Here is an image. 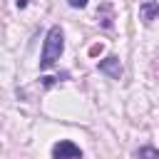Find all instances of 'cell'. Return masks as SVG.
Listing matches in <instances>:
<instances>
[{
	"instance_id": "6da1fadb",
	"label": "cell",
	"mask_w": 159,
	"mask_h": 159,
	"mask_svg": "<svg viewBox=\"0 0 159 159\" xmlns=\"http://www.w3.org/2000/svg\"><path fill=\"white\" fill-rule=\"evenodd\" d=\"M65 52V32L60 25H52L45 35V45H42V55H40V70H50L57 65V60Z\"/></svg>"
},
{
	"instance_id": "7a4b0ae2",
	"label": "cell",
	"mask_w": 159,
	"mask_h": 159,
	"mask_svg": "<svg viewBox=\"0 0 159 159\" xmlns=\"http://www.w3.org/2000/svg\"><path fill=\"white\" fill-rule=\"evenodd\" d=\"M52 159H82V149L70 139H60L52 147Z\"/></svg>"
},
{
	"instance_id": "3957f363",
	"label": "cell",
	"mask_w": 159,
	"mask_h": 159,
	"mask_svg": "<svg viewBox=\"0 0 159 159\" xmlns=\"http://www.w3.org/2000/svg\"><path fill=\"white\" fill-rule=\"evenodd\" d=\"M97 70H99L102 75L112 77V80H119V77H122V62H119V57H114V55L99 60V62H97Z\"/></svg>"
},
{
	"instance_id": "277c9868",
	"label": "cell",
	"mask_w": 159,
	"mask_h": 159,
	"mask_svg": "<svg viewBox=\"0 0 159 159\" xmlns=\"http://www.w3.org/2000/svg\"><path fill=\"white\" fill-rule=\"evenodd\" d=\"M139 17H142V22H154L157 17H159V2L157 0H144L142 5H139Z\"/></svg>"
},
{
	"instance_id": "5b68a950",
	"label": "cell",
	"mask_w": 159,
	"mask_h": 159,
	"mask_svg": "<svg viewBox=\"0 0 159 159\" xmlns=\"http://www.w3.org/2000/svg\"><path fill=\"white\" fill-rule=\"evenodd\" d=\"M137 159H159V149L157 147H139Z\"/></svg>"
},
{
	"instance_id": "8992f818",
	"label": "cell",
	"mask_w": 159,
	"mask_h": 159,
	"mask_svg": "<svg viewBox=\"0 0 159 159\" xmlns=\"http://www.w3.org/2000/svg\"><path fill=\"white\" fill-rule=\"evenodd\" d=\"M102 12H104V15L99 17V20H102V25H104V27H112V17H109V5H102Z\"/></svg>"
},
{
	"instance_id": "52a82bcc",
	"label": "cell",
	"mask_w": 159,
	"mask_h": 159,
	"mask_svg": "<svg viewBox=\"0 0 159 159\" xmlns=\"http://www.w3.org/2000/svg\"><path fill=\"white\" fill-rule=\"evenodd\" d=\"M87 2H89V0H67V5H70V7H75V10L87 7Z\"/></svg>"
},
{
	"instance_id": "ba28073f",
	"label": "cell",
	"mask_w": 159,
	"mask_h": 159,
	"mask_svg": "<svg viewBox=\"0 0 159 159\" xmlns=\"http://www.w3.org/2000/svg\"><path fill=\"white\" fill-rule=\"evenodd\" d=\"M97 52H102V42H99V45H94V47L89 50V55H97Z\"/></svg>"
},
{
	"instance_id": "9c48e42d",
	"label": "cell",
	"mask_w": 159,
	"mask_h": 159,
	"mask_svg": "<svg viewBox=\"0 0 159 159\" xmlns=\"http://www.w3.org/2000/svg\"><path fill=\"white\" fill-rule=\"evenodd\" d=\"M17 7L22 10V7H27V0H17Z\"/></svg>"
}]
</instances>
